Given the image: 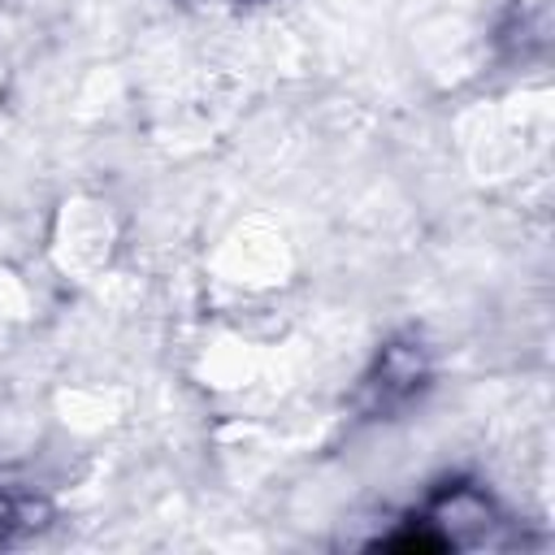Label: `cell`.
Here are the masks:
<instances>
[{
    "label": "cell",
    "mask_w": 555,
    "mask_h": 555,
    "mask_svg": "<svg viewBox=\"0 0 555 555\" xmlns=\"http://www.w3.org/2000/svg\"><path fill=\"white\" fill-rule=\"evenodd\" d=\"M238 4H251V0H238Z\"/></svg>",
    "instance_id": "cell-3"
},
{
    "label": "cell",
    "mask_w": 555,
    "mask_h": 555,
    "mask_svg": "<svg viewBox=\"0 0 555 555\" xmlns=\"http://www.w3.org/2000/svg\"><path fill=\"white\" fill-rule=\"evenodd\" d=\"M429 382V356L416 338H399V343H386L373 373L364 377V408L373 416L382 412H395L403 408L408 399H416Z\"/></svg>",
    "instance_id": "cell-2"
},
{
    "label": "cell",
    "mask_w": 555,
    "mask_h": 555,
    "mask_svg": "<svg viewBox=\"0 0 555 555\" xmlns=\"http://www.w3.org/2000/svg\"><path fill=\"white\" fill-rule=\"evenodd\" d=\"M412 525H416V533L390 538V546H434V551H442V546H468V542L490 538V529L499 520H494V507H490V499L481 490H473V486H447V490H438L425 503V512L412 516Z\"/></svg>",
    "instance_id": "cell-1"
}]
</instances>
